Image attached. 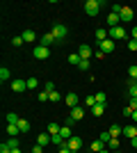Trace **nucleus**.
<instances>
[{
    "mask_svg": "<svg viewBox=\"0 0 137 153\" xmlns=\"http://www.w3.org/2000/svg\"><path fill=\"white\" fill-rule=\"evenodd\" d=\"M32 55H34V59H48L50 57V48H46V46H34Z\"/></svg>",
    "mask_w": 137,
    "mask_h": 153,
    "instance_id": "obj_4",
    "label": "nucleus"
},
{
    "mask_svg": "<svg viewBox=\"0 0 137 153\" xmlns=\"http://www.w3.org/2000/svg\"><path fill=\"white\" fill-rule=\"evenodd\" d=\"M66 146L71 149V151H73V153H78V151H80V149H82V140H80L78 135H73L71 140L66 142Z\"/></svg>",
    "mask_w": 137,
    "mask_h": 153,
    "instance_id": "obj_6",
    "label": "nucleus"
},
{
    "mask_svg": "<svg viewBox=\"0 0 137 153\" xmlns=\"http://www.w3.org/2000/svg\"><path fill=\"white\" fill-rule=\"evenodd\" d=\"M96 105V96L91 94V96H85V108H94Z\"/></svg>",
    "mask_w": 137,
    "mask_h": 153,
    "instance_id": "obj_28",
    "label": "nucleus"
},
{
    "mask_svg": "<svg viewBox=\"0 0 137 153\" xmlns=\"http://www.w3.org/2000/svg\"><path fill=\"white\" fill-rule=\"evenodd\" d=\"M101 7H103V0H85L82 2V9H85L87 16H98Z\"/></svg>",
    "mask_w": 137,
    "mask_h": 153,
    "instance_id": "obj_1",
    "label": "nucleus"
},
{
    "mask_svg": "<svg viewBox=\"0 0 137 153\" xmlns=\"http://www.w3.org/2000/svg\"><path fill=\"white\" fill-rule=\"evenodd\" d=\"M7 144H9L12 149H19V137H9V140H7Z\"/></svg>",
    "mask_w": 137,
    "mask_h": 153,
    "instance_id": "obj_37",
    "label": "nucleus"
},
{
    "mask_svg": "<svg viewBox=\"0 0 137 153\" xmlns=\"http://www.w3.org/2000/svg\"><path fill=\"white\" fill-rule=\"evenodd\" d=\"M91 114H94V117H103L105 114V105H103V103H96V105L91 108Z\"/></svg>",
    "mask_w": 137,
    "mask_h": 153,
    "instance_id": "obj_19",
    "label": "nucleus"
},
{
    "mask_svg": "<svg viewBox=\"0 0 137 153\" xmlns=\"http://www.w3.org/2000/svg\"><path fill=\"white\" fill-rule=\"evenodd\" d=\"M57 153H73V151H71V149H69V146H62V149H59Z\"/></svg>",
    "mask_w": 137,
    "mask_h": 153,
    "instance_id": "obj_43",
    "label": "nucleus"
},
{
    "mask_svg": "<svg viewBox=\"0 0 137 153\" xmlns=\"http://www.w3.org/2000/svg\"><path fill=\"white\" fill-rule=\"evenodd\" d=\"M66 59H69V64H76V66H78V64H80V59H82V57H80L78 53H71V55H69Z\"/></svg>",
    "mask_w": 137,
    "mask_h": 153,
    "instance_id": "obj_27",
    "label": "nucleus"
},
{
    "mask_svg": "<svg viewBox=\"0 0 137 153\" xmlns=\"http://www.w3.org/2000/svg\"><path fill=\"white\" fill-rule=\"evenodd\" d=\"M27 89V80H12V91L21 94V91Z\"/></svg>",
    "mask_w": 137,
    "mask_h": 153,
    "instance_id": "obj_10",
    "label": "nucleus"
},
{
    "mask_svg": "<svg viewBox=\"0 0 137 153\" xmlns=\"http://www.w3.org/2000/svg\"><path fill=\"white\" fill-rule=\"evenodd\" d=\"M124 135H128V137H137V123H133V126H124Z\"/></svg>",
    "mask_w": 137,
    "mask_h": 153,
    "instance_id": "obj_18",
    "label": "nucleus"
},
{
    "mask_svg": "<svg viewBox=\"0 0 137 153\" xmlns=\"http://www.w3.org/2000/svg\"><path fill=\"white\" fill-rule=\"evenodd\" d=\"M7 135H9V137H19V135H21V128L16 126V123H7Z\"/></svg>",
    "mask_w": 137,
    "mask_h": 153,
    "instance_id": "obj_17",
    "label": "nucleus"
},
{
    "mask_svg": "<svg viewBox=\"0 0 137 153\" xmlns=\"http://www.w3.org/2000/svg\"><path fill=\"white\" fill-rule=\"evenodd\" d=\"M0 80H2V82H5V80H9V69H7V66H2V69H0Z\"/></svg>",
    "mask_w": 137,
    "mask_h": 153,
    "instance_id": "obj_32",
    "label": "nucleus"
},
{
    "mask_svg": "<svg viewBox=\"0 0 137 153\" xmlns=\"http://www.w3.org/2000/svg\"><path fill=\"white\" fill-rule=\"evenodd\" d=\"M50 32H53V37L57 39V41H62V39H64L66 34H69V30H66V25H62V23H55Z\"/></svg>",
    "mask_w": 137,
    "mask_h": 153,
    "instance_id": "obj_3",
    "label": "nucleus"
},
{
    "mask_svg": "<svg viewBox=\"0 0 137 153\" xmlns=\"http://www.w3.org/2000/svg\"><path fill=\"white\" fill-rule=\"evenodd\" d=\"M110 39L112 41H124V39H128V32H126L124 25H119V27H110Z\"/></svg>",
    "mask_w": 137,
    "mask_h": 153,
    "instance_id": "obj_2",
    "label": "nucleus"
},
{
    "mask_svg": "<svg viewBox=\"0 0 137 153\" xmlns=\"http://www.w3.org/2000/svg\"><path fill=\"white\" fill-rule=\"evenodd\" d=\"M12 153H23V151H21V146H19V149H12Z\"/></svg>",
    "mask_w": 137,
    "mask_h": 153,
    "instance_id": "obj_48",
    "label": "nucleus"
},
{
    "mask_svg": "<svg viewBox=\"0 0 137 153\" xmlns=\"http://www.w3.org/2000/svg\"><path fill=\"white\" fill-rule=\"evenodd\" d=\"M78 69H80V71H89V59H80Z\"/></svg>",
    "mask_w": 137,
    "mask_h": 153,
    "instance_id": "obj_36",
    "label": "nucleus"
},
{
    "mask_svg": "<svg viewBox=\"0 0 137 153\" xmlns=\"http://www.w3.org/2000/svg\"><path fill=\"white\" fill-rule=\"evenodd\" d=\"M103 149H105V144L101 140H94V142H91V151H94V153H101Z\"/></svg>",
    "mask_w": 137,
    "mask_h": 153,
    "instance_id": "obj_23",
    "label": "nucleus"
},
{
    "mask_svg": "<svg viewBox=\"0 0 137 153\" xmlns=\"http://www.w3.org/2000/svg\"><path fill=\"white\" fill-rule=\"evenodd\" d=\"M101 153H112V151H110V149H107V146H105V149H103V151H101Z\"/></svg>",
    "mask_w": 137,
    "mask_h": 153,
    "instance_id": "obj_49",
    "label": "nucleus"
},
{
    "mask_svg": "<svg viewBox=\"0 0 137 153\" xmlns=\"http://www.w3.org/2000/svg\"><path fill=\"white\" fill-rule=\"evenodd\" d=\"M21 121V117L16 114V112H9V114H7V123H19Z\"/></svg>",
    "mask_w": 137,
    "mask_h": 153,
    "instance_id": "obj_29",
    "label": "nucleus"
},
{
    "mask_svg": "<svg viewBox=\"0 0 137 153\" xmlns=\"http://www.w3.org/2000/svg\"><path fill=\"white\" fill-rule=\"evenodd\" d=\"M128 91H130L133 98H137V80H130V82H128Z\"/></svg>",
    "mask_w": 137,
    "mask_h": 153,
    "instance_id": "obj_25",
    "label": "nucleus"
},
{
    "mask_svg": "<svg viewBox=\"0 0 137 153\" xmlns=\"http://www.w3.org/2000/svg\"><path fill=\"white\" fill-rule=\"evenodd\" d=\"M107 25H110V27H119V25H121V16L114 14V12H110V14H107Z\"/></svg>",
    "mask_w": 137,
    "mask_h": 153,
    "instance_id": "obj_11",
    "label": "nucleus"
},
{
    "mask_svg": "<svg viewBox=\"0 0 137 153\" xmlns=\"http://www.w3.org/2000/svg\"><path fill=\"white\" fill-rule=\"evenodd\" d=\"M130 117H133V121L137 123V110H133V114H130Z\"/></svg>",
    "mask_w": 137,
    "mask_h": 153,
    "instance_id": "obj_46",
    "label": "nucleus"
},
{
    "mask_svg": "<svg viewBox=\"0 0 137 153\" xmlns=\"http://www.w3.org/2000/svg\"><path fill=\"white\" fill-rule=\"evenodd\" d=\"M105 39H110V32L105 30V27H98L96 30V46L101 44V41H105Z\"/></svg>",
    "mask_w": 137,
    "mask_h": 153,
    "instance_id": "obj_15",
    "label": "nucleus"
},
{
    "mask_svg": "<svg viewBox=\"0 0 137 153\" xmlns=\"http://www.w3.org/2000/svg\"><path fill=\"white\" fill-rule=\"evenodd\" d=\"M130 144H133V149H137V137H133V140H130Z\"/></svg>",
    "mask_w": 137,
    "mask_h": 153,
    "instance_id": "obj_47",
    "label": "nucleus"
},
{
    "mask_svg": "<svg viewBox=\"0 0 137 153\" xmlns=\"http://www.w3.org/2000/svg\"><path fill=\"white\" fill-rule=\"evenodd\" d=\"M53 44H59L57 39L53 37V32H46V34H41V46H46V48H50Z\"/></svg>",
    "mask_w": 137,
    "mask_h": 153,
    "instance_id": "obj_8",
    "label": "nucleus"
},
{
    "mask_svg": "<svg viewBox=\"0 0 137 153\" xmlns=\"http://www.w3.org/2000/svg\"><path fill=\"white\" fill-rule=\"evenodd\" d=\"M128 76H130V80H137V64L128 66Z\"/></svg>",
    "mask_w": 137,
    "mask_h": 153,
    "instance_id": "obj_31",
    "label": "nucleus"
},
{
    "mask_svg": "<svg viewBox=\"0 0 137 153\" xmlns=\"http://www.w3.org/2000/svg\"><path fill=\"white\" fill-rule=\"evenodd\" d=\"M94 96H96V103H103V105H105V101H107L105 91H98V94H94Z\"/></svg>",
    "mask_w": 137,
    "mask_h": 153,
    "instance_id": "obj_35",
    "label": "nucleus"
},
{
    "mask_svg": "<svg viewBox=\"0 0 137 153\" xmlns=\"http://www.w3.org/2000/svg\"><path fill=\"white\" fill-rule=\"evenodd\" d=\"M16 126L21 128V135H25V133H30V121H27V119H21V121L16 123Z\"/></svg>",
    "mask_w": 137,
    "mask_h": 153,
    "instance_id": "obj_21",
    "label": "nucleus"
},
{
    "mask_svg": "<svg viewBox=\"0 0 137 153\" xmlns=\"http://www.w3.org/2000/svg\"><path fill=\"white\" fill-rule=\"evenodd\" d=\"M59 130H62V126H59L57 121H50V123H48V135H59Z\"/></svg>",
    "mask_w": 137,
    "mask_h": 153,
    "instance_id": "obj_20",
    "label": "nucleus"
},
{
    "mask_svg": "<svg viewBox=\"0 0 137 153\" xmlns=\"http://www.w3.org/2000/svg\"><path fill=\"white\" fill-rule=\"evenodd\" d=\"M59 98H62V96H59V94H57V91H53V94H50V101H55V103H59Z\"/></svg>",
    "mask_w": 137,
    "mask_h": 153,
    "instance_id": "obj_41",
    "label": "nucleus"
},
{
    "mask_svg": "<svg viewBox=\"0 0 137 153\" xmlns=\"http://www.w3.org/2000/svg\"><path fill=\"white\" fill-rule=\"evenodd\" d=\"M130 110H137V98H130Z\"/></svg>",
    "mask_w": 137,
    "mask_h": 153,
    "instance_id": "obj_44",
    "label": "nucleus"
},
{
    "mask_svg": "<svg viewBox=\"0 0 137 153\" xmlns=\"http://www.w3.org/2000/svg\"><path fill=\"white\" fill-rule=\"evenodd\" d=\"M44 91L53 94V91H55V82H50V80H48V82H44Z\"/></svg>",
    "mask_w": 137,
    "mask_h": 153,
    "instance_id": "obj_34",
    "label": "nucleus"
},
{
    "mask_svg": "<svg viewBox=\"0 0 137 153\" xmlns=\"http://www.w3.org/2000/svg\"><path fill=\"white\" fill-rule=\"evenodd\" d=\"M107 149H110V151H119V140L117 137H112V140L107 142Z\"/></svg>",
    "mask_w": 137,
    "mask_h": 153,
    "instance_id": "obj_30",
    "label": "nucleus"
},
{
    "mask_svg": "<svg viewBox=\"0 0 137 153\" xmlns=\"http://www.w3.org/2000/svg\"><path fill=\"white\" fill-rule=\"evenodd\" d=\"M12 46H16V48L23 46V37H12Z\"/></svg>",
    "mask_w": 137,
    "mask_h": 153,
    "instance_id": "obj_40",
    "label": "nucleus"
},
{
    "mask_svg": "<svg viewBox=\"0 0 137 153\" xmlns=\"http://www.w3.org/2000/svg\"><path fill=\"white\" fill-rule=\"evenodd\" d=\"M130 39H135V41H137V25L133 27V37H130Z\"/></svg>",
    "mask_w": 137,
    "mask_h": 153,
    "instance_id": "obj_45",
    "label": "nucleus"
},
{
    "mask_svg": "<svg viewBox=\"0 0 137 153\" xmlns=\"http://www.w3.org/2000/svg\"><path fill=\"white\" fill-rule=\"evenodd\" d=\"M21 37H23V41H25V44H32L34 39H37V32H34V30H23V34H21Z\"/></svg>",
    "mask_w": 137,
    "mask_h": 153,
    "instance_id": "obj_16",
    "label": "nucleus"
},
{
    "mask_svg": "<svg viewBox=\"0 0 137 153\" xmlns=\"http://www.w3.org/2000/svg\"><path fill=\"white\" fill-rule=\"evenodd\" d=\"M0 153H12V146H9L7 142H2V144H0Z\"/></svg>",
    "mask_w": 137,
    "mask_h": 153,
    "instance_id": "obj_38",
    "label": "nucleus"
},
{
    "mask_svg": "<svg viewBox=\"0 0 137 153\" xmlns=\"http://www.w3.org/2000/svg\"><path fill=\"white\" fill-rule=\"evenodd\" d=\"M78 55L82 59H91V55H94V48H91L89 44H80V48H78Z\"/></svg>",
    "mask_w": 137,
    "mask_h": 153,
    "instance_id": "obj_5",
    "label": "nucleus"
},
{
    "mask_svg": "<svg viewBox=\"0 0 137 153\" xmlns=\"http://www.w3.org/2000/svg\"><path fill=\"white\" fill-rule=\"evenodd\" d=\"M59 135H62V137H64L66 142H69V140H71V137H73V133H71V128H69V126H62V130H59Z\"/></svg>",
    "mask_w": 137,
    "mask_h": 153,
    "instance_id": "obj_24",
    "label": "nucleus"
},
{
    "mask_svg": "<svg viewBox=\"0 0 137 153\" xmlns=\"http://www.w3.org/2000/svg\"><path fill=\"white\" fill-rule=\"evenodd\" d=\"M32 153H44V146H39V144H34V149H32Z\"/></svg>",
    "mask_w": 137,
    "mask_h": 153,
    "instance_id": "obj_42",
    "label": "nucleus"
},
{
    "mask_svg": "<svg viewBox=\"0 0 137 153\" xmlns=\"http://www.w3.org/2000/svg\"><path fill=\"white\" fill-rule=\"evenodd\" d=\"M27 89H39V78H27Z\"/></svg>",
    "mask_w": 137,
    "mask_h": 153,
    "instance_id": "obj_26",
    "label": "nucleus"
},
{
    "mask_svg": "<svg viewBox=\"0 0 137 153\" xmlns=\"http://www.w3.org/2000/svg\"><path fill=\"white\" fill-rule=\"evenodd\" d=\"M82 117H85V108H82V105H78V108L71 110V119H73V121H80Z\"/></svg>",
    "mask_w": 137,
    "mask_h": 153,
    "instance_id": "obj_14",
    "label": "nucleus"
},
{
    "mask_svg": "<svg viewBox=\"0 0 137 153\" xmlns=\"http://www.w3.org/2000/svg\"><path fill=\"white\" fill-rule=\"evenodd\" d=\"M119 16H121V23H130V21H133V16H135V14H133V9H130V7H124V9H121V14H119Z\"/></svg>",
    "mask_w": 137,
    "mask_h": 153,
    "instance_id": "obj_12",
    "label": "nucleus"
},
{
    "mask_svg": "<svg viewBox=\"0 0 137 153\" xmlns=\"http://www.w3.org/2000/svg\"><path fill=\"white\" fill-rule=\"evenodd\" d=\"M114 41H112V39H105V41H101V44H98V48H101V51L105 53V55H110V53H114Z\"/></svg>",
    "mask_w": 137,
    "mask_h": 153,
    "instance_id": "obj_7",
    "label": "nucleus"
},
{
    "mask_svg": "<svg viewBox=\"0 0 137 153\" xmlns=\"http://www.w3.org/2000/svg\"><path fill=\"white\" fill-rule=\"evenodd\" d=\"M128 51H130V53L137 51V41H135V39H128Z\"/></svg>",
    "mask_w": 137,
    "mask_h": 153,
    "instance_id": "obj_39",
    "label": "nucleus"
},
{
    "mask_svg": "<svg viewBox=\"0 0 137 153\" xmlns=\"http://www.w3.org/2000/svg\"><path fill=\"white\" fill-rule=\"evenodd\" d=\"M37 144L46 149V146H48V144H53V137H50V135H48V133H41L39 137H37Z\"/></svg>",
    "mask_w": 137,
    "mask_h": 153,
    "instance_id": "obj_13",
    "label": "nucleus"
},
{
    "mask_svg": "<svg viewBox=\"0 0 137 153\" xmlns=\"http://www.w3.org/2000/svg\"><path fill=\"white\" fill-rule=\"evenodd\" d=\"M64 103L66 105H69V108H78V94H76V91H69V94L64 96Z\"/></svg>",
    "mask_w": 137,
    "mask_h": 153,
    "instance_id": "obj_9",
    "label": "nucleus"
},
{
    "mask_svg": "<svg viewBox=\"0 0 137 153\" xmlns=\"http://www.w3.org/2000/svg\"><path fill=\"white\" fill-rule=\"evenodd\" d=\"M98 140H101V142L105 144V146H107V142L112 140V135H110V133H101V135H98Z\"/></svg>",
    "mask_w": 137,
    "mask_h": 153,
    "instance_id": "obj_33",
    "label": "nucleus"
},
{
    "mask_svg": "<svg viewBox=\"0 0 137 153\" xmlns=\"http://www.w3.org/2000/svg\"><path fill=\"white\" fill-rule=\"evenodd\" d=\"M107 133H110L112 137H117V135H124V126H117V123H114V126H110V130H107Z\"/></svg>",
    "mask_w": 137,
    "mask_h": 153,
    "instance_id": "obj_22",
    "label": "nucleus"
},
{
    "mask_svg": "<svg viewBox=\"0 0 137 153\" xmlns=\"http://www.w3.org/2000/svg\"><path fill=\"white\" fill-rule=\"evenodd\" d=\"M112 153H121V151H112Z\"/></svg>",
    "mask_w": 137,
    "mask_h": 153,
    "instance_id": "obj_50",
    "label": "nucleus"
}]
</instances>
